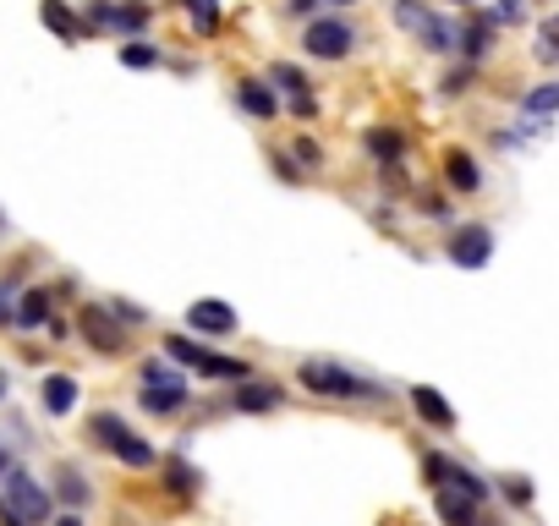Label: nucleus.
Segmentation results:
<instances>
[{
    "mask_svg": "<svg viewBox=\"0 0 559 526\" xmlns=\"http://www.w3.org/2000/svg\"><path fill=\"white\" fill-rule=\"evenodd\" d=\"M236 110L252 116V121H274L280 116V88L269 77H241L236 83Z\"/></svg>",
    "mask_w": 559,
    "mask_h": 526,
    "instance_id": "nucleus-7",
    "label": "nucleus"
},
{
    "mask_svg": "<svg viewBox=\"0 0 559 526\" xmlns=\"http://www.w3.org/2000/svg\"><path fill=\"white\" fill-rule=\"evenodd\" d=\"M472 83H477V67H472V61H461V67H455V72L444 77V94H450V99H461V94H466Z\"/></svg>",
    "mask_w": 559,
    "mask_h": 526,
    "instance_id": "nucleus-36",
    "label": "nucleus"
},
{
    "mask_svg": "<svg viewBox=\"0 0 559 526\" xmlns=\"http://www.w3.org/2000/svg\"><path fill=\"white\" fill-rule=\"evenodd\" d=\"M0 504H7L23 526H50V515H56V499H50V488L34 477V471H23V466H12V477H7V488H0Z\"/></svg>",
    "mask_w": 559,
    "mask_h": 526,
    "instance_id": "nucleus-2",
    "label": "nucleus"
},
{
    "mask_svg": "<svg viewBox=\"0 0 559 526\" xmlns=\"http://www.w3.org/2000/svg\"><path fill=\"white\" fill-rule=\"evenodd\" d=\"M499 493H504L515 510H526V504H532V477H499Z\"/></svg>",
    "mask_w": 559,
    "mask_h": 526,
    "instance_id": "nucleus-35",
    "label": "nucleus"
},
{
    "mask_svg": "<svg viewBox=\"0 0 559 526\" xmlns=\"http://www.w3.org/2000/svg\"><path fill=\"white\" fill-rule=\"evenodd\" d=\"M444 181H450V192H477L483 187V170H477V159L466 148H450L444 154Z\"/></svg>",
    "mask_w": 559,
    "mask_h": 526,
    "instance_id": "nucleus-18",
    "label": "nucleus"
},
{
    "mask_svg": "<svg viewBox=\"0 0 559 526\" xmlns=\"http://www.w3.org/2000/svg\"><path fill=\"white\" fill-rule=\"evenodd\" d=\"M357 23L352 17H313V23H302V56H313V61H346L352 50H357Z\"/></svg>",
    "mask_w": 559,
    "mask_h": 526,
    "instance_id": "nucleus-3",
    "label": "nucleus"
},
{
    "mask_svg": "<svg viewBox=\"0 0 559 526\" xmlns=\"http://www.w3.org/2000/svg\"><path fill=\"white\" fill-rule=\"evenodd\" d=\"M286 12L302 17V23H313V17H319V0H286Z\"/></svg>",
    "mask_w": 559,
    "mask_h": 526,
    "instance_id": "nucleus-41",
    "label": "nucleus"
},
{
    "mask_svg": "<svg viewBox=\"0 0 559 526\" xmlns=\"http://www.w3.org/2000/svg\"><path fill=\"white\" fill-rule=\"evenodd\" d=\"M0 230H7V214H0Z\"/></svg>",
    "mask_w": 559,
    "mask_h": 526,
    "instance_id": "nucleus-48",
    "label": "nucleus"
},
{
    "mask_svg": "<svg viewBox=\"0 0 559 526\" xmlns=\"http://www.w3.org/2000/svg\"><path fill=\"white\" fill-rule=\"evenodd\" d=\"M110 313L127 324V330H138V324H148V308H138V302H110Z\"/></svg>",
    "mask_w": 559,
    "mask_h": 526,
    "instance_id": "nucleus-38",
    "label": "nucleus"
},
{
    "mask_svg": "<svg viewBox=\"0 0 559 526\" xmlns=\"http://www.w3.org/2000/svg\"><path fill=\"white\" fill-rule=\"evenodd\" d=\"M187 7V17H192V34L198 39H209L214 28H219V0H181Z\"/></svg>",
    "mask_w": 559,
    "mask_h": 526,
    "instance_id": "nucleus-29",
    "label": "nucleus"
},
{
    "mask_svg": "<svg viewBox=\"0 0 559 526\" xmlns=\"http://www.w3.org/2000/svg\"><path fill=\"white\" fill-rule=\"evenodd\" d=\"M165 357L176 362V368H203V357H209V346L203 340H192V335H165Z\"/></svg>",
    "mask_w": 559,
    "mask_h": 526,
    "instance_id": "nucleus-25",
    "label": "nucleus"
},
{
    "mask_svg": "<svg viewBox=\"0 0 559 526\" xmlns=\"http://www.w3.org/2000/svg\"><path fill=\"white\" fill-rule=\"evenodd\" d=\"M116 7L121 0H83V23L99 34H116Z\"/></svg>",
    "mask_w": 559,
    "mask_h": 526,
    "instance_id": "nucleus-30",
    "label": "nucleus"
},
{
    "mask_svg": "<svg viewBox=\"0 0 559 526\" xmlns=\"http://www.w3.org/2000/svg\"><path fill=\"white\" fill-rule=\"evenodd\" d=\"M148 7H143V0H121V7H116V34L121 39H143V28H148Z\"/></svg>",
    "mask_w": 559,
    "mask_h": 526,
    "instance_id": "nucleus-27",
    "label": "nucleus"
},
{
    "mask_svg": "<svg viewBox=\"0 0 559 526\" xmlns=\"http://www.w3.org/2000/svg\"><path fill=\"white\" fill-rule=\"evenodd\" d=\"M488 23H493V28H521V23H526V0H493Z\"/></svg>",
    "mask_w": 559,
    "mask_h": 526,
    "instance_id": "nucleus-32",
    "label": "nucleus"
},
{
    "mask_svg": "<svg viewBox=\"0 0 559 526\" xmlns=\"http://www.w3.org/2000/svg\"><path fill=\"white\" fill-rule=\"evenodd\" d=\"M56 526H83V515H78V510H67V515H61Z\"/></svg>",
    "mask_w": 559,
    "mask_h": 526,
    "instance_id": "nucleus-43",
    "label": "nucleus"
},
{
    "mask_svg": "<svg viewBox=\"0 0 559 526\" xmlns=\"http://www.w3.org/2000/svg\"><path fill=\"white\" fill-rule=\"evenodd\" d=\"M39 23H45L56 39H67V45H78V39L88 34V23L67 7V0H39Z\"/></svg>",
    "mask_w": 559,
    "mask_h": 526,
    "instance_id": "nucleus-13",
    "label": "nucleus"
},
{
    "mask_svg": "<svg viewBox=\"0 0 559 526\" xmlns=\"http://www.w3.org/2000/svg\"><path fill=\"white\" fill-rule=\"evenodd\" d=\"M450 488H455V493H466V499H477V504H483V499L493 493V482H488L483 471H472V466H461V461H455V471H450Z\"/></svg>",
    "mask_w": 559,
    "mask_h": 526,
    "instance_id": "nucleus-28",
    "label": "nucleus"
},
{
    "mask_svg": "<svg viewBox=\"0 0 559 526\" xmlns=\"http://www.w3.org/2000/svg\"><path fill=\"white\" fill-rule=\"evenodd\" d=\"M406 401H412V411L428 422V428H439V433H450L455 428V406L433 390V384H417V390H406Z\"/></svg>",
    "mask_w": 559,
    "mask_h": 526,
    "instance_id": "nucleus-10",
    "label": "nucleus"
},
{
    "mask_svg": "<svg viewBox=\"0 0 559 526\" xmlns=\"http://www.w3.org/2000/svg\"><path fill=\"white\" fill-rule=\"evenodd\" d=\"M7 324H17V291L0 286V330H7Z\"/></svg>",
    "mask_w": 559,
    "mask_h": 526,
    "instance_id": "nucleus-40",
    "label": "nucleus"
},
{
    "mask_svg": "<svg viewBox=\"0 0 559 526\" xmlns=\"http://www.w3.org/2000/svg\"><path fill=\"white\" fill-rule=\"evenodd\" d=\"M274 176L286 181V187H297V181H302V165H297L292 154H274Z\"/></svg>",
    "mask_w": 559,
    "mask_h": 526,
    "instance_id": "nucleus-39",
    "label": "nucleus"
},
{
    "mask_svg": "<svg viewBox=\"0 0 559 526\" xmlns=\"http://www.w3.org/2000/svg\"><path fill=\"white\" fill-rule=\"evenodd\" d=\"M297 384H302L308 395L341 401V406H379V401H390V390H384L379 379H368V373H357V368H346V362H335V357H308V362L297 368Z\"/></svg>",
    "mask_w": 559,
    "mask_h": 526,
    "instance_id": "nucleus-1",
    "label": "nucleus"
},
{
    "mask_svg": "<svg viewBox=\"0 0 559 526\" xmlns=\"http://www.w3.org/2000/svg\"><path fill=\"white\" fill-rule=\"evenodd\" d=\"M269 83L286 94V99H308V94H313V83H308V72H302L297 61H274V67H269Z\"/></svg>",
    "mask_w": 559,
    "mask_h": 526,
    "instance_id": "nucleus-20",
    "label": "nucleus"
},
{
    "mask_svg": "<svg viewBox=\"0 0 559 526\" xmlns=\"http://www.w3.org/2000/svg\"><path fill=\"white\" fill-rule=\"evenodd\" d=\"M286 406V390H280L274 379H241L236 384V395H230V411H280Z\"/></svg>",
    "mask_w": 559,
    "mask_h": 526,
    "instance_id": "nucleus-8",
    "label": "nucleus"
},
{
    "mask_svg": "<svg viewBox=\"0 0 559 526\" xmlns=\"http://www.w3.org/2000/svg\"><path fill=\"white\" fill-rule=\"evenodd\" d=\"M50 319H56V291L28 286L17 297V330H50Z\"/></svg>",
    "mask_w": 559,
    "mask_h": 526,
    "instance_id": "nucleus-12",
    "label": "nucleus"
},
{
    "mask_svg": "<svg viewBox=\"0 0 559 526\" xmlns=\"http://www.w3.org/2000/svg\"><path fill=\"white\" fill-rule=\"evenodd\" d=\"M138 406L148 417H181L192 406V390L187 384H138Z\"/></svg>",
    "mask_w": 559,
    "mask_h": 526,
    "instance_id": "nucleus-9",
    "label": "nucleus"
},
{
    "mask_svg": "<svg viewBox=\"0 0 559 526\" xmlns=\"http://www.w3.org/2000/svg\"><path fill=\"white\" fill-rule=\"evenodd\" d=\"M56 493H61L67 510H83V504L94 499V488H88V477H83L78 466H61V471H56Z\"/></svg>",
    "mask_w": 559,
    "mask_h": 526,
    "instance_id": "nucleus-24",
    "label": "nucleus"
},
{
    "mask_svg": "<svg viewBox=\"0 0 559 526\" xmlns=\"http://www.w3.org/2000/svg\"><path fill=\"white\" fill-rule=\"evenodd\" d=\"M521 116H526V121H548V116H559V83H537V88H526V94H521Z\"/></svg>",
    "mask_w": 559,
    "mask_h": 526,
    "instance_id": "nucleus-22",
    "label": "nucleus"
},
{
    "mask_svg": "<svg viewBox=\"0 0 559 526\" xmlns=\"http://www.w3.org/2000/svg\"><path fill=\"white\" fill-rule=\"evenodd\" d=\"M110 455H116L121 466H132V471H148V466H159V450H154L143 433H127V439H121Z\"/></svg>",
    "mask_w": 559,
    "mask_h": 526,
    "instance_id": "nucleus-21",
    "label": "nucleus"
},
{
    "mask_svg": "<svg viewBox=\"0 0 559 526\" xmlns=\"http://www.w3.org/2000/svg\"><path fill=\"white\" fill-rule=\"evenodd\" d=\"M362 148L373 154L379 170H384V165H401V159H406V132H395V127H373V132H362Z\"/></svg>",
    "mask_w": 559,
    "mask_h": 526,
    "instance_id": "nucleus-16",
    "label": "nucleus"
},
{
    "mask_svg": "<svg viewBox=\"0 0 559 526\" xmlns=\"http://www.w3.org/2000/svg\"><path fill=\"white\" fill-rule=\"evenodd\" d=\"M78 335H83L99 357H121V351H127V324L110 313V302L83 308V313H78Z\"/></svg>",
    "mask_w": 559,
    "mask_h": 526,
    "instance_id": "nucleus-5",
    "label": "nucleus"
},
{
    "mask_svg": "<svg viewBox=\"0 0 559 526\" xmlns=\"http://www.w3.org/2000/svg\"><path fill=\"white\" fill-rule=\"evenodd\" d=\"M330 7H357V0H330Z\"/></svg>",
    "mask_w": 559,
    "mask_h": 526,
    "instance_id": "nucleus-47",
    "label": "nucleus"
},
{
    "mask_svg": "<svg viewBox=\"0 0 559 526\" xmlns=\"http://www.w3.org/2000/svg\"><path fill=\"white\" fill-rule=\"evenodd\" d=\"M455 7H466V0H455Z\"/></svg>",
    "mask_w": 559,
    "mask_h": 526,
    "instance_id": "nucleus-49",
    "label": "nucleus"
},
{
    "mask_svg": "<svg viewBox=\"0 0 559 526\" xmlns=\"http://www.w3.org/2000/svg\"><path fill=\"white\" fill-rule=\"evenodd\" d=\"M417 203H423V214H428L433 225H444V230H455V214H450V203H444L439 192H417Z\"/></svg>",
    "mask_w": 559,
    "mask_h": 526,
    "instance_id": "nucleus-34",
    "label": "nucleus"
},
{
    "mask_svg": "<svg viewBox=\"0 0 559 526\" xmlns=\"http://www.w3.org/2000/svg\"><path fill=\"white\" fill-rule=\"evenodd\" d=\"M395 7H401V0H395Z\"/></svg>",
    "mask_w": 559,
    "mask_h": 526,
    "instance_id": "nucleus-50",
    "label": "nucleus"
},
{
    "mask_svg": "<svg viewBox=\"0 0 559 526\" xmlns=\"http://www.w3.org/2000/svg\"><path fill=\"white\" fill-rule=\"evenodd\" d=\"M493 34H499V28L488 23V12L466 17V23H461V56H466L472 67H483V61H488V50H493Z\"/></svg>",
    "mask_w": 559,
    "mask_h": 526,
    "instance_id": "nucleus-14",
    "label": "nucleus"
},
{
    "mask_svg": "<svg viewBox=\"0 0 559 526\" xmlns=\"http://www.w3.org/2000/svg\"><path fill=\"white\" fill-rule=\"evenodd\" d=\"M121 67H132V72H148V67H159V50H154L148 39H127V45H121Z\"/></svg>",
    "mask_w": 559,
    "mask_h": 526,
    "instance_id": "nucleus-31",
    "label": "nucleus"
},
{
    "mask_svg": "<svg viewBox=\"0 0 559 526\" xmlns=\"http://www.w3.org/2000/svg\"><path fill=\"white\" fill-rule=\"evenodd\" d=\"M127 433H132V428H127V417H116V411H94V417H88V439H94L99 450H116Z\"/></svg>",
    "mask_w": 559,
    "mask_h": 526,
    "instance_id": "nucleus-23",
    "label": "nucleus"
},
{
    "mask_svg": "<svg viewBox=\"0 0 559 526\" xmlns=\"http://www.w3.org/2000/svg\"><path fill=\"white\" fill-rule=\"evenodd\" d=\"M477 526H504V521H499V515H488V510H483V521H477Z\"/></svg>",
    "mask_w": 559,
    "mask_h": 526,
    "instance_id": "nucleus-45",
    "label": "nucleus"
},
{
    "mask_svg": "<svg viewBox=\"0 0 559 526\" xmlns=\"http://www.w3.org/2000/svg\"><path fill=\"white\" fill-rule=\"evenodd\" d=\"M0 401H7V373H0Z\"/></svg>",
    "mask_w": 559,
    "mask_h": 526,
    "instance_id": "nucleus-46",
    "label": "nucleus"
},
{
    "mask_svg": "<svg viewBox=\"0 0 559 526\" xmlns=\"http://www.w3.org/2000/svg\"><path fill=\"white\" fill-rule=\"evenodd\" d=\"M450 471H455V461L450 455H439V450H428L423 455V477H428V488L439 493V488H450Z\"/></svg>",
    "mask_w": 559,
    "mask_h": 526,
    "instance_id": "nucleus-33",
    "label": "nucleus"
},
{
    "mask_svg": "<svg viewBox=\"0 0 559 526\" xmlns=\"http://www.w3.org/2000/svg\"><path fill=\"white\" fill-rule=\"evenodd\" d=\"M165 488H170L176 499H192V493L203 488V471H198L187 455H170V461H165Z\"/></svg>",
    "mask_w": 559,
    "mask_h": 526,
    "instance_id": "nucleus-19",
    "label": "nucleus"
},
{
    "mask_svg": "<svg viewBox=\"0 0 559 526\" xmlns=\"http://www.w3.org/2000/svg\"><path fill=\"white\" fill-rule=\"evenodd\" d=\"M532 56H537V67H559V12H548V17L537 23V45H532Z\"/></svg>",
    "mask_w": 559,
    "mask_h": 526,
    "instance_id": "nucleus-26",
    "label": "nucleus"
},
{
    "mask_svg": "<svg viewBox=\"0 0 559 526\" xmlns=\"http://www.w3.org/2000/svg\"><path fill=\"white\" fill-rule=\"evenodd\" d=\"M0 526H23V521H17V515H12L7 504H0Z\"/></svg>",
    "mask_w": 559,
    "mask_h": 526,
    "instance_id": "nucleus-44",
    "label": "nucleus"
},
{
    "mask_svg": "<svg viewBox=\"0 0 559 526\" xmlns=\"http://www.w3.org/2000/svg\"><path fill=\"white\" fill-rule=\"evenodd\" d=\"M433 510H439L444 526H477V521H483V504L466 499V493H455V488H439V493H433Z\"/></svg>",
    "mask_w": 559,
    "mask_h": 526,
    "instance_id": "nucleus-15",
    "label": "nucleus"
},
{
    "mask_svg": "<svg viewBox=\"0 0 559 526\" xmlns=\"http://www.w3.org/2000/svg\"><path fill=\"white\" fill-rule=\"evenodd\" d=\"M417 45H423L428 56H450V50H461V23H450V17L428 12V17H423V28H417Z\"/></svg>",
    "mask_w": 559,
    "mask_h": 526,
    "instance_id": "nucleus-11",
    "label": "nucleus"
},
{
    "mask_svg": "<svg viewBox=\"0 0 559 526\" xmlns=\"http://www.w3.org/2000/svg\"><path fill=\"white\" fill-rule=\"evenodd\" d=\"M444 258L455 263V270H483V263L493 258V225L483 219H466L444 236Z\"/></svg>",
    "mask_w": 559,
    "mask_h": 526,
    "instance_id": "nucleus-4",
    "label": "nucleus"
},
{
    "mask_svg": "<svg viewBox=\"0 0 559 526\" xmlns=\"http://www.w3.org/2000/svg\"><path fill=\"white\" fill-rule=\"evenodd\" d=\"M292 154H297V165H302V170H319V165H324V148H319V143H313L308 132H302L297 143H292Z\"/></svg>",
    "mask_w": 559,
    "mask_h": 526,
    "instance_id": "nucleus-37",
    "label": "nucleus"
},
{
    "mask_svg": "<svg viewBox=\"0 0 559 526\" xmlns=\"http://www.w3.org/2000/svg\"><path fill=\"white\" fill-rule=\"evenodd\" d=\"M187 324H192V335H203V340H225V335H236V330H241L236 308H230V302H219V297L192 302V308H187Z\"/></svg>",
    "mask_w": 559,
    "mask_h": 526,
    "instance_id": "nucleus-6",
    "label": "nucleus"
},
{
    "mask_svg": "<svg viewBox=\"0 0 559 526\" xmlns=\"http://www.w3.org/2000/svg\"><path fill=\"white\" fill-rule=\"evenodd\" d=\"M7 477H12V455H7V450H0V482H7Z\"/></svg>",
    "mask_w": 559,
    "mask_h": 526,
    "instance_id": "nucleus-42",
    "label": "nucleus"
},
{
    "mask_svg": "<svg viewBox=\"0 0 559 526\" xmlns=\"http://www.w3.org/2000/svg\"><path fill=\"white\" fill-rule=\"evenodd\" d=\"M39 401H45V411H50V417L78 411V379H72V373H50V379L39 384Z\"/></svg>",
    "mask_w": 559,
    "mask_h": 526,
    "instance_id": "nucleus-17",
    "label": "nucleus"
}]
</instances>
